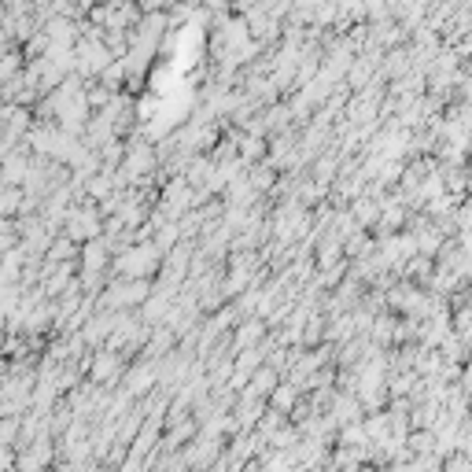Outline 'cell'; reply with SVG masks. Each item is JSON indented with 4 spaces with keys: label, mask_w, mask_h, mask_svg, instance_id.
I'll return each mask as SVG.
<instances>
[{
    "label": "cell",
    "mask_w": 472,
    "mask_h": 472,
    "mask_svg": "<svg viewBox=\"0 0 472 472\" xmlns=\"http://www.w3.org/2000/svg\"><path fill=\"white\" fill-rule=\"evenodd\" d=\"M269 388H273V373H258V380H254V395L269 391Z\"/></svg>",
    "instance_id": "7a4b0ae2"
},
{
    "label": "cell",
    "mask_w": 472,
    "mask_h": 472,
    "mask_svg": "<svg viewBox=\"0 0 472 472\" xmlns=\"http://www.w3.org/2000/svg\"><path fill=\"white\" fill-rule=\"evenodd\" d=\"M152 269H155V251L152 247H137L126 258H118V273H126V277H144Z\"/></svg>",
    "instance_id": "6da1fadb"
}]
</instances>
